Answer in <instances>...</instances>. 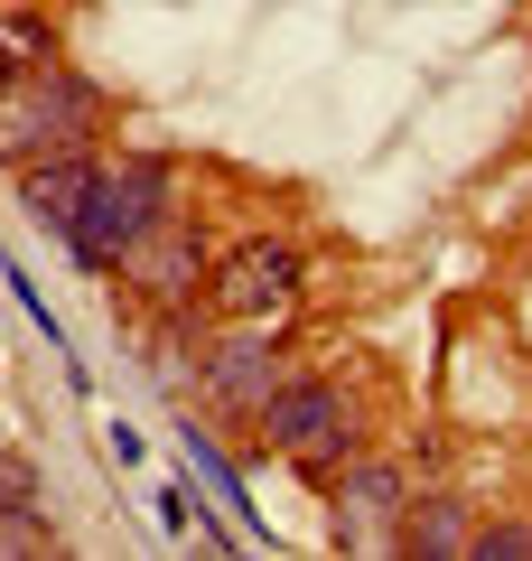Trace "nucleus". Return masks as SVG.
Here are the masks:
<instances>
[{
  "label": "nucleus",
  "instance_id": "1",
  "mask_svg": "<svg viewBox=\"0 0 532 561\" xmlns=\"http://www.w3.org/2000/svg\"><path fill=\"white\" fill-rule=\"evenodd\" d=\"M94 140V94L66 76V57L47 66H0V160L28 169L47 150H84Z\"/></svg>",
  "mask_w": 532,
  "mask_h": 561
},
{
  "label": "nucleus",
  "instance_id": "2",
  "mask_svg": "<svg viewBox=\"0 0 532 561\" xmlns=\"http://www.w3.org/2000/svg\"><path fill=\"white\" fill-rule=\"evenodd\" d=\"M169 216V197H159V169L150 160H122V169H94V197H84L76 216V253L94 262V272H122V262L150 243V225Z\"/></svg>",
  "mask_w": 532,
  "mask_h": 561
},
{
  "label": "nucleus",
  "instance_id": "3",
  "mask_svg": "<svg viewBox=\"0 0 532 561\" xmlns=\"http://www.w3.org/2000/svg\"><path fill=\"white\" fill-rule=\"evenodd\" d=\"M262 440L280 449V459H299L309 478H327L336 486V468L355 459V402L336 393V383H280L271 393V412H262Z\"/></svg>",
  "mask_w": 532,
  "mask_h": 561
},
{
  "label": "nucleus",
  "instance_id": "4",
  "mask_svg": "<svg viewBox=\"0 0 532 561\" xmlns=\"http://www.w3.org/2000/svg\"><path fill=\"white\" fill-rule=\"evenodd\" d=\"M206 309H216V319H234V328L290 319V309H299V253H290V243H243V253H224Z\"/></svg>",
  "mask_w": 532,
  "mask_h": 561
},
{
  "label": "nucleus",
  "instance_id": "5",
  "mask_svg": "<svg viewBox=\"0 0 532 561\" xmlns=\"http://www.w3.org/2000/svg\"><path fill=\"white\" fill-rule=\"evenodd\" d=\"M402 515H412V486H402L393 459H346L336 468V534H346L355 552L402 542Z\"/></svg>",
  "mask_w": 532,
  "mask_h": 561
},
{
  "label": "nucleus",
  "instance_id": "6",
  "mask_svg": "<svg viewBox=\"0 0 532 561\" xmlns=\"http://www.w3.org/2000/svg\"><path fill=\"white\" fill-rule=\"evenodd\" d=\"M94 169H103V160H84V150H47V160L20 169V206H28L38 225H57V234H76L84 197H94Z\"/></svg>",
  "mask_w": 532,
  "mask_h": 561
},
{
  "label": "nucleus",
  "instance_id": "7",
  "mask_svg": "<svg viewBox=\"0 0 532 561\" xmlns=\"http://www.w3.org/2000/svg\"><path fill=\"white\" fill-rule=\"evenodd\" d=\"M280 383H290V365H280L271 346H216V356H206V393H216L224 412H243V421L271 412Z\"/></svg>",
  "mask_w": 532,
  "mask_h": 561
},
{
  "label": "nucleus",
  "instance_id": "8",
  "mask_svg": "<svg viewBox=\"0 0 532 561\" xmlns=\"http://www.w3.org/2000/svg\"><path fill=\"white\" fill-rule=\"evenodd\" d=\"M122 272H140V280L159 290V300H187V280H197V253H187V216L169 206V216L150 225V243H140V253L122 262Z\"/></svg>",
  "mask_w": 532,
  "mask_h": 561
},
{
  "label": "nucleus",
  "instance_id": "9",
  "mask_svg": "<svg viewBox=\"0 0 532 561\" xmlns=\"http://www.w3.org/2000/svg\"><path fill=\"white\" fill-rule=\"evenodd\" d=\"M57 57V28H47L38 0H0V66H47Z\"/></svg>",
  "mask_w": 532,
  "mask_h": 561
},
{
  "label": "nucleus",
  "instance_id": "10",
  "mask_svg": "<svg viewBox=\"0 0 532 561\" xmlns=\"http://www.w3.org/2000/svg\"><path fill=\"white\" fill-rule=\"evenodd\" d=\"M402 542H412V552H476V534H467V515H458V505H412V515H402Z\"/></svg>",
  "mask_w": 532,
  "mask_h": 561
},
{
  "label": "nucleus",
  "instance_id": "11",
  "mask_svg": "<svg viewBox=\"0 0 532 561\" xmlns=\"http://www.w3.org/2000/svg\"><path fill=\"white\" fill-rule=\"evenodd\" d=\"M38 552H57L47 515L38 505H0V561H38Z\"/></svg>",
  "mask_w": 532,
  "mask_h": 561
},
{
  "label": "nucleus",
  "instance_id": "12",
  "mask_svg": "<svg viewBox=\"0 0 532 561\" xmlns=\"http://www.w3.org/2000/svg\"><path fill=\"white\" fill-rule=\"evenodd\" d=\"M0 505H38V478H28L20 449H0Z\"/></svg>",
  "mask_w": 532,
  "mask_h": 561
}]
</instances>
